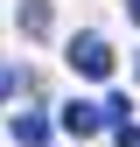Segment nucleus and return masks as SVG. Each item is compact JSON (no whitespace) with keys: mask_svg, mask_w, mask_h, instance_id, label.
Instances as JSON below:
<instances>
[{"mask_svg":"<svg viewBox=\"0 0 140 147\" xmlns=\"http://www.w3.org/2000/svg\"><path fill=\"white\" fill-rule=\"evenodd\" d=\"M70 70L77 77H112V42L105 35H77L70 42Z\"/></svg>","mask_w":140,"mask_h":147,"instance_id":"obj_1","label":"nucleus"},{"mask_svg":"<svg viewBox=\"0 0 140 147\" xmlns=\"http://www.w3.org/2000/svg\"><path fill=\"white\" fill-rule=\"evenodd\" d=\"M98 126H112V105H105V98H70V105H63V133L91 140Z\"/></svg>","mask_w":140,"mask_h":147,"instance_id":"obj_2","label":"nucleus"},{"mask_svg":"<svg viewBox=\"0 0 140 147\" xmlns=\"http://www.w3.org/2000/svg\"><path fill=\"white\" fill-rule=\"evenodd\" d=\"M7 133H14V147H49V119L42 112H14Z\"/></svg>","mask_w":140,"mask_h":147,"instance_id":"obj_3","label":"nucleus"},{"mask_svg":"<svg viewBox=\"0 0 140 147\" xmlns=\"http://www.w3.org/2000/svg\"><path fill=\"white\" fill-rule=\"evenodd\" d=\"M21 35H49V0H21Z\"/></svg>","mask_w":140,"mask_h":147,"instance_id":"obj_4","label":"nucleus"},{"mask_svg":"<svg viewBox=\"0 0 140 147\" xmlns=\"http://www.w3.org/2000/svg\"><path fill=\"white\" fill-rule=\"evenodd\" d=\"M28 77H21V70H14V63H0V98H7V91H21Z\"/></svg>","mask_w":140,"mask_h":147,"instance_id":"obj_5","label":"nucleus"},{"mask_svg":"<svg viewBox=\"0 0 140 147\" xmlns=\"http://www.w3.org/2000/svg\"><path fill=\"white\" fill-rule=\"evenodd\" d=\"M112 140H119V147H140V126H133V119H119V126H112Z\"/></svg>","mask_w":140,"mask_h":147,"instance_id":"obj_6","label":"nucleus"},{"mask_svg":"<svg viewBox=\"0 0 140 147\" xmlns=\"http://www.w3.org/2000/svg\"><path fill=\"white\" fill-rule=\"evenodd\" d=\"M126 14H133V21H140V0H126Z\"/></svg>","mask_w":140,"mask_h":147,"instance_id":"obj_7","label":"nucleus"}]
</instances>
